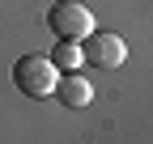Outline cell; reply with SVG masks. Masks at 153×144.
Instances as JSON below:
<instances>
[{
  "label": "cell",
  "mask_w": 153,
  "mask_h": 144,
  "mask_svg": "<svg viewBox=\"0 0 153 144\" xmlns=\"http://www.w3.org/2000/svg\"><path fill=\"white\" fill-rule=\"evenodd\" d=\"M13 85L22 89L26 98L43 102V98H51V89H55V64L47 55H22L13 64Z\"/></svg>",
  "instance_id": "obj_1"
},
{
  "label": "cell",
  "mask_w": 153,
  "mask_h": 144,
  "mask_svg": "<svg viewBox=\"0 0 153 144\" xmlns=\"http://www.w3.org/2000/svg\"><path fill=\"white\" fill-rule=\"evenodd\" d=\"M47 26L60 34V38H85L94 30V13L81 4V0H55L47 9Z\"/></svg>",
  "instance_id": "obj_2"
},
{
  "label": "cell",
  "mask_w": 153,
  "mask_h": 144,
  "mask_svg": "<svg viewBox=\"0 0 153 144\" xmlns=\"http://www.w3.org/2000/svg\"><path fill=\"white\" fill-rule=\"evenodd\" d=\"M81 51H85V60L94 68H106V72L128 60V43L119 38V34H111V30H89L81 38Z\"/></svg>",
  "instance_id": "obj_3"
},
{
  "label": "cell",
  "mask_w": 153,
  "mask_h": 144,
  "mask_svg": "<svg viewBox=\"0 0 153 144\" xmlns=\"http://www.w3.org/2000/svg\"><path fill=\"white\" fill-rule=\"evenodd\" d=\"M51 93L60 98L68 110H81V106H89V102H94V85H89L81 72L72 68V72H64V76H55V89H51Z\"/></svg>",
  "instance_id": "obj_4"
},
{
  "label": "cell",
  "mask_w": 153,
  "mask_h": 144,
  "mask_svg": "<svg viewBox=\"0 0 153 144\" xmlns=\"http://www.w3.org/2000/svg\"><path fill=\"white\" fill-rule=\"evenodd\" d=\"M47 60L55 64V72H72V68H81V64H85L81 38H60V43H55V51H51Z\"/></svg>",
  "instance_id": "obj_5"
}]
</instances>
